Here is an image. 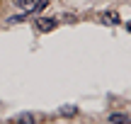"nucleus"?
I'll list each match as a JSON object with an SVG mask.
<instances>
[{
    "label": "nucleus",
    "instance_id": "3",
    "mask_svg": "<svg viewBox=\"0 0 131 124\" xmlns=\"http://www.w3.org/2000/svg\"><path fill=\"white\" fill-rule=\"evenodd\" d=\"M109 124H131V117L122 115V112H114V115H109Z\"/></svg>",
    "mask_w": 131,
    "mask_h": 124
},
{
    "label": "nucleus",
    "instance_id": "4",
    "mask_svg": "<svg viewBox=\"0 0 131 124\" xmlns=\"http://www.w3.org/2000/svg\"><path fill=\"white\" fill-rule=\"evenodd\" d=\"M12 3H15V7H22V10H29V12H32L34 0H12Z\"/></svg>",
    "mask_w": 131,
    "mask_h": 124
},
{
    "label": "nucleus",
    "instance_id": "1",
    "mask_svg": "<svg viewBox=\"0 0 131 124\" xmlns=\"http://www.w3.org/2000/svg\"><path fill=\"white\" fill-rule=\"evenodd\" d=\"M56 27H58V19H56V17H37V19H34V29L41 32V34L53 32Z\"/></svg>",
    "mask_w": 131,
    "mask_h": 124
},
{
    "label": "nucleus",
    "instance_id": "9",
    "mask_svg": "<svg viewBox=\"0 0 131 124\" xmlns=\"http://www.w3.org/2000/svg\"><path fill=\"white\" fill-rule=\"evenodd\" d=\"M126 29H129V32H131V22H129V24H126Z\"/></svg>",
    "mask_w": 131,
    "mask_h": 124
},
{
    "label": "nucleus",
    "instance_id": "2",
    "mask_svg": "<svg viewBox=\"0 0 131 124\" xmlns=\"http://www.w3.org/2000/svg\"><path fill=\"white\" fill-rule=\"evenodd\" d=\"M102 22H107V24H122V17H119V12H114V10H104V12H102Z\"/></svg>",
    "mask_w": 131,
    "mask_h": 124
},
{
    "label": "nucleus",
    "instance_id": "5",
    "mask_svg": "<svg viewBox=\"0 0 131 124\" xmlns=\"http://www.w3.org/2000/svg\"><path fill=\"white\" fill-rule=\"evenodd\" d=\"M27 17H29V10H24L22 15H12V17H10L7 22H10V24H17V22H24Z\"/></svg>",
    "mask_w": 131,
    "mask_h": 124
},
{
    "label": "nucleus",
    "instance_id": "7",
    "mask_svg": "<svg viewBox=\"0 0 131 124\" xmlns=\"http://www.w3.org/2000/svg\"><path fill=\"white\" fill-rule=\"evenodd\" d=\"M46 5H49V0H37V5H32V12H41Z\"/></svg>",
    "mask_w": 131,
    "mask_h": 124
},
{
    "label": "nucleus",
    "instance_id": "8",
    "mask_svg": "<svg viewBox=\"0 0 131 124\" xmlns=\"http://www.w3.org/2000/svg\"><path fill=\"white\" fill-rule=\"evenodd\" d=\"M61 112H63V115H66V117H70V115H73V117H75V115H78V110H75V107H70V105H66V107H63V110H61Z\"/></svg>",
    "mask_w": 131,
    "mask_h": 124
},
{
    "label": "nucleus",
    "instance_id": "6",
    "mask_svg": "<svg viewBox=\"0 0 131 124\" xmlns=\"http://www.w3.org/2000/svg\"><path fill=\"white\" fill-rule=\"evenodd\" d=\"M15 124H34V115H19Z\"/></svg>",
    "mask_w": 131,
    "mask_h": 124
}]
</instances>
